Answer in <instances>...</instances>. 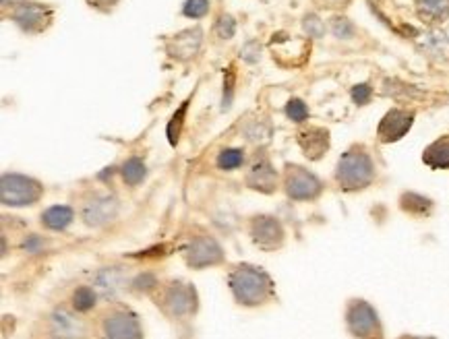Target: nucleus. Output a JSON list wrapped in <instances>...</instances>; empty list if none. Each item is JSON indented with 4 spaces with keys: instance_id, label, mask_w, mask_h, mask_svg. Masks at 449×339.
<instances>
[{
    "instance_id": "nucleus-4",
    "label": "nucleus",
    "mask_w": 449,
    "mask_h": 339,
    "mask_svg": "<svg viewBox=\"0 0 449 339\" xmlns=\"http://www.w3.org/2000/svg\"><path fill=\"white\" fill-rule=\"evenodd\" d=\"M286 193H288V197H292L296 201H309L321 193V182L309 170L298 168V166H290L288 174H286Z\"/></svg>"
},
{
    "instance_id": "nucleus-24",
    "label": "nucleus",
    "mask_w": 449,
    "mask_h": 339,
    "mask_svg": "<svg viewBox=\"0 0 449 339\" xmlns=\"http://www.w3.org/2000/svg\"><path fill=\"white\" fill-rule=\"evenodd\" d=\"M93 304H95V290L87 288V286L75 290V294H73V307H75L79 313H87V311H91Z\"/></svg>"
},
{
    "instance_id": "nucleus-9",
    "label": "nucleus",
    "mask_w": 449,
    "mask_h": 339,
    "mask_svg": "<svg viewBox=\"0 0 449 339\" xmlns=\"http://www.w3.org/2000/svg\"><path fill=\"white\" fill-rule=\"evenodd\" d=\"M251 236H253V242L259 249L274 251V249H278L284 242V228H282V224L276 217L261 215V217L253 220V224H251Z\"/></svg>"
},
{
    "instance_id": "nucleus-17",
    "label": "nucleus",
    "mask_w": 449,
    "mask_h": 339,
    "mask_svg": "<svg viewBox=\"0 0 449 339\" xmlns=\"http://www.w3.org/2000/svg\"><path fill=\"white\" fill-rule=\"evenodd\" d=\"M419 48L437 60H449V37L441 31H429L425 35H421L419 39Z\"/></svg>"
},
{
    "instance_id": "nucleus-30",
    "label": "nucleus",
    "mask_w": 449,
    "mask_h": 339,
    "mask_svg": "<svg viewBox=\"0 0 449 339\" xmlns=\"http://www.w3.org/2000/svg\"><path fill=\"white\" fill-rule=\"evenodd\" d=\"M371 95H373V89H371V85H367V83L356 85V87L352 89V99H354V104H359V106L369 104Z\"/></svg>"
},
{
    "instance_id": "nucleus-32",
    "label": "nucleus",
    "mask_w": 449,
    "mask_h": 339,
    "mask_svg": "<svg viewBox=\"0 0 449 339\" xmlns=\"http://www.w3.org/2000/svg\"><path fill=\"white\" fill-rule=\"evenodd\" d=\"M234 21H232V17H222L220 19V23H218V33H220V37H232L234 35Z\"/></svg>"
},
{
    "instance_id": "nucleus-25",
    "label": "nucleus",
    "mask_w": 449,
    "mask_h": 339,
    "mask_svg": "<svg viewBox=\"0 0 449 339\" xmlns=\"http://www.w3.org/2000/svg\"><path fill=\"white\" fill-rule=\"evenodd\" d=\"M242 162H245V153H242V149H226V151H222L220 157H218V166H220L222 170H234V168H240Z\"/></svg>"
},
{
    "instance_id": "nucleus-15",
    "label": "nucleus",
    "mask_w": 449,
    "mask_h": 339,
    "mask_svg": "<svg viewBox=\"0 0 449 339\" xmlns=\"http://www.w3.org/2000/svg\"><path fill=\"white\" fill-rule=\"evenodd\" d=\"M52 329L56 336L64 339H83L85 338V323L70 315L68 311H56L52 315Z\"/></svg>"
},
{
    "instance_id": "nucleus-31",
    "label": "nucleus",
    "mask_w": 449,
    "mask_h": 339,
    "mask_svg": "<svg viewBox=\"0 0 449 339\" xmlns=\"http://www.w3.org/2000/svg\"><path fill=\"white\" fill-rule=\"evenodd\" d=\"M259 52H261L259 41H249V43L240 50V58H245L247 62H255V60H259Z\"/></svg>"
},
{
    "instance_id": "nucleus-22",
    "label": "nucleus",
    "mask_w": 449,
    "mask_h": 339,
    "mask_svg": "<svg viewBox=\"0 0 449 339\" xmlns=\"http://www.w3.org/2000/svg\"><path fill=\"white\" fill-rule=\"evenodd\" d=\"M402 207H404L408 213H412V215H427V213L431 211L433 203H431L429 199L421 197V195L406 193V195L402 197Z\"/></svg>"
},
{
    "instance_id": "nucleus-12",
    "label": "nucleus",
    "mask_w": 449,
    "mask_h": 339,
    "mask_svg": "<svg viewBox=\"0 0 449 339\" xmlns=\"http://www.w3.org/2000/svg\"><path fill=\"white\" fill-rule=\"evenodd\" d=\"M118 215V201L114 197H97L83 207V220L87 226H104Z\"/></svg>"
},
{
    "instance_id": "nucleus-14",
    "label": "nucleus",
    "mask_w": 449,
    "mask_h": 339,
    "mask_svg": "<svg viewBox=\"0 0 449 339\" xmlns=\"http://www.w3.org/2000/svg\"><path fill=\"white\" fill-rule=\"evenodd\" d=\"M298 145L303 147L305 155L311 159H319L329 147V133L323 128H309L298 133Z\"/></svg>"
},
{
    "instance_id": "nucleus-21",
    "label": "nucleus",
    "mask_w": 449,
    "mask_h": 339,
    "mask_svg": "<svg viewBox=\"0 0 449 339\" xmlns=\"http://www.w3.org/2000/svg\"><path fill=\"white\" fill-rule=\"evenodd\" d=\"M73 222V209L66 205H54L41 213V224L50 230H64Z\"/></svg>"
},
{
    "instance_id": "nucleus-1",
    "label": "nucleus",
    "mask_w": 449,
    "mask_h": 339,
    "mask_svg": "<svg viewBox=\"0 0 449 339\" xmlns=\"http://www.w3.org/2000/svg\"><path fill=\"white\" fill-rule=\"evenodd\" d=\"M230 290L240 304L257 307L274 294V284L259 267L240 265L230 273Z\"/></svg>"
},
{
    "instance_id": "nucleus-10",
    "label": "nucleus",
    "mask_w": 449,
    "mask_h": 339,
    "mask_svg": "<svg viewBox=\"0 0 449 339\" xmlns=\"http://www.w3.org/2000/svg\"><path fill=\"white\" fill-rule=\"evenodd\" d=\"M222 249L220 244L209 238V236H199L195 238L189 249H187V261L191 267H207V265H216L222 261Z\"/></svg>"
},
{
    "instance_id": "nucleus-5",
    "label": "nucleus",
    "mask_w": 449,
    "mask_h": 339,
    "mask_svg": "<svg viewBox=\"0 0 449 339\" xmlns=\"http://www.w3.org/2000/svg\"><path fill=\"white\" fill-rule=\"evenodd\" d=\"M15 23L27 33H41L52 23V8L37 2H23L12 12Z\"/></svg>"
},
{
    "instance_id": "nucleus-27",
    "label": "nucleus",
    "mask_w": 449,
    "mask_h": 339,
    "mask_svg": "<svg viewBox=\"0 0 449 339\" xmlns=\"http://www.w3.org/2000/svg\"><path fill=\"white\" fill-rule=\"evenodd\" d=\"M209 10V0H187L182 12L191 19H201Z\"/></svg>"
},
{
    "instance_id": "nucleus-7",
    "label": "nucleus",
    "mask_w": 449,
    "mask_h": 339,
    "mask_svg": "<svg viewBox=\"0 0 449 339\" xmlns=\"http://www.w3.org/2000/svg\"><path fill=\"white\" fill-rule=\"evenodd\" d=\"M414 124V112H408V110H402V108H394L390 110L383 120L379 122L377 126V137L383 141V143H394V141H400Z\"/></svg>"
},
{
    "instance_id": "nucleus-13",
    "label": "nucleus",
    "mask_w": 449,
    "mask_h": 339,
    "mask_svg": "<svg viewBox=\"0 0 449 339\" xmlns=\"http://www.w3.org/2000/svg\"><path fill=\"white\" fill-rule=\"evenodd\" d=\"M199 46H201V29L195 27V29H187V31L174 35V39L168 43V52L172 58L184 60V58L195 56Z\"/></svg>"
},
{
    "instance_id": "nucleus-34",
    "label": "nucleus",
    "mask_w": 449,
    "mask_h": 339,
    "mask_svg": "<svg viewBox=\"0 0 449 339\" xmlns=\"http://www.w3.org/2000/svg\"><path fill=\"white\" fill-rule=\"evenodd\" d=\"M87 2H89V6H95L99 10H110L118 4V0H87Z\"/></svg>"
},
{
    "instance_id": "nucleus-36",
    "label": "nucleus",
    "mask_w": 449,
    "mask_h": 339,
    "mask_svg": "<svg viewBox=\"0 0 449 339\" xmlns=\"http://www.w3.org/2000/svg\"><path fill=\"white\" fill-rule=\"evenodd\" d=\"M348 0H325L323 2V6H344Z\"/></svg>"
},
{
    "instance_id": "nucleus-3",
    "label": "nucleus",
    "mask_w": 449,
    "mask_h": 339,
    "mask_svg": "<svg viewBox=\"0 0 449 339\" xmlns=\"http://www.w3.org/2000/svg\"><path fill=\"white\" fill-rule=\"evenodd\" d=\"M44 188L37 180L23 174H4L0 180V201L8 207H25L39 201Z\"/></svg>"
},
{
    "instance_id": "nucleus-11",
    "label": "nucleus",
    "mask_w": 449,
    "mask_h": 339,
    "mask_svg": "<svg viewBox=\"0 0 449 339\" xmlns=\"http://www.w3.org/2000/svg\"><path fill=\"white\" fill-rule=\"evenodd\" d=\"M195 290L187 284H172L164 294V309L172 317H184L195 311Z\"/></svg>"
},
{
    "instance_id": "nucleus-28",
    "label": "nucleus",
    "mask_w": 449,
    "mask_h": 339,
    "mask_svg": "<svg viewBox=\"0 0 449 339\" xmlns=\"http://www.w3.org/2000/svg\"><path fill=\"white\" fill-rule=\"evenodd\" d=\"M303 27L309 33V37H323V33H325V25L317 14H307L303 21Z\"/></svg>"
},
{
    "instance_id": "nucleus-29",
    "label": "nucleus",
    "mask_w": 449,
    "mask_h": 339,
    "mask_svg": "<svg viewBox=\"0 0 449 339\" xmlns=\"http://www.w3.org/2000/svg\"><path fill=\"white\" fill-rule=\"evenodd\" d=\"M332 31L336 33V37L346 39V37H352V33H354V25H352L348 19H344V17H336V19L332 21Z\"/></svg>"
},
{
    "instance_id": "nucleus-23",
    "label": "nucleus",
    "mask_w": 449,
    "mask_h": 339,
    "mask_svg": "<svg viewBox=\"0 0 449 339\" xmlns=\"http://www.w3.org/2000/svg\"><path fill=\"white\" fill-rule=\"evenodd\" d=\"M122 178L126 184L135 186L145 178V164L139 157H131L128 162H124L122 166Z\"/></svg>"
},
{
    "instance_id": "nucleus-37",
    "label": "nucleus",
    "mask_w": 449,
    "mask_h": 339,
    "mask_svg": "<svg viewBox=\"0 0 449 339\" xmlns=\"http://www.w3.org/2000/svg\"><path fill=\"white\" fill-rule=\"evenodd\" d=\"M425 339H433V338H425Z\"/></svg>"
},
{
    "instance_id": "nucleus-19",
    "label": "nucleus",
    "mask_w": 449,
    "mask_h": 339,
    "mask_svg": "<svg viewBox=\"0 0 449 339\" xmlns=\"http://www.w3.org/2000/svg\"><path fill=\"white\" fill-rule=\"evenodd\" d=\"M124 284V275L118 267H108V269H102L97 275H95V284L93 288L104 296V298H112L120 286Z\"/></svg>"
},
{
    "instance_id": "nucleus-8",
    "label": "nucleus",
    "mask_w": 449,
    "mask_h": 339,
    "mask_svg": "<svg viewBox=\"0 0 449 339\" xmlns=\"http://www.w3.org/2000/svg\"><path fill=\"white\" fill-rule=\"evenodd\" d=\"M104 336L106 339H141L143 331L133 313L116 311L104 319Z\"/></svg>"
},
{
    "instance_id": "nucleus-16",
    "label": "nucleus",
    "mask_w": 449,
    "mask_h": 339,
    "mask_svg": "<svg viewBox=\"0 0 449 339\" xmlns=\"http://www.w3.org/2000/svg\"><path fill=\"white\" fill-rule=\"evenodd\" d=\"M276 170L269 166V162H265V159H261V162H257L253 168H251V172H249V176H247V182H249V186L251 188H255V191H261V193H271L274 188H276Z\"/></svg>"
},
{
    "instance_id": "nucleus-18",
    "label": "nucleus",
    "mask_w": 449,
    "mask_h": 339,
    "mask_svg": "<svg viewBox=\"0 0 449 339\" xmlns=\"http://www.w3.org/2000/svg\"><path fill=\"white\" fill-rule=\"evenodd\" d=\"M423 162L433 170H449V135L437 139L425 149Z\"/></svg>"
},
{
    "instance_id": "nucleus-33",
    "label": "nucleus",
    "mask_w": 449,
    "mask_h": 339,
    "mask_svg": "<svg viewBox=\"0 0 449 339\" xmlns=\"http://www.w3.org/2000/svg\"><path fill=\"white\" fill-rule=\"evenodd\" d=\"M153 286H155V278L149 275V273L139 275V278L135 280V288H137V290H151Z\"/></svg>"
},
{
    "instance_id": "nucleus-2",
    "label": "nucleus",
    "mask_w": 449,
    "mask_h": 339,
    "mask_svg": "<svg viewBox=\"0 0 449 339\" xmlns=\"http://www.w3.org/2000/svg\"><path fill=\"white\" fill-rule=\"evenodd\" d=\"M375 178V166L371 155L363 147L348 149L336 168V180L344 191H359L373 182Z\"/></svg>"
},
{
    "instance_id": "nucleus-20",
    "label": "nucleus",
    "mask_w": 449,
    "mask_h": 339,
    "mask_svg": "<svg viewBox=\"0 0 449 339\" xmlns=\"http://www.w3.org/2000/svg\"><path fill=\"white\" fill-rule=\"evenodd\" d=\"M417 12L425 23H441L449 17V0H417Z\"/></svg>"
},
{
    "instance_id": "nucleus-6",
    "label": "nucleus",
    "mask_w": 449,
    "mask_h": 339,
    "mask_svg": "<svg viewBox=\"0 0 449 339\" xmlns=\"http://www.w3.org/2000/svg\"><path fill=\"white\" fill-rule=\"evenodd\" d=\"M348 329L356 336V338L369 339L373 336H379V319L375 309L369 302H354L348 309Z\"/></svg>"
},
{
    "instance_id": "nucleus-35",
    "label": "nucleus",
    "mask_w": 449,
    "mask_h": 339,
    "mask_svg": "<svg viewBox=\"0 0 449 339\" xmlns=\"http://www.w3.org/2000/svg\"><path fill=\"white\" fill-rule=\"evenodd\" d=\"M39 244H41V242H39L35 236H31L29 240H25V242H23V249H25V251H29V253H35V251L39 249Z\"/></svg>"
},
{
    "instance_id": "nucleus-26",
    "label": "nucleus",
    "mask_w": 449,
    "mask_h": 339,
    "mask_svg": "<svg viewBox=\"0 0 449 339\" xmlns=\"http://www.w3.org/2000/svg\"><path fill=\"white\" fill-rule=\"evenodd\" d=\"M286 116L294 122H305L309 118V108L300 99H290L286 106Z\"/></svg>"
}]
</instances>
